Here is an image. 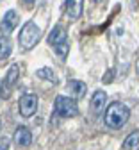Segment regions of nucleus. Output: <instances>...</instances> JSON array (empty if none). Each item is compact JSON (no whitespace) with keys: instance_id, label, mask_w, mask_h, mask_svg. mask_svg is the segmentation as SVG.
<instances>
[{"instance_id":"obj_3","label":"nucleus","mask_w":139,"mask_h":150,"mask_svg":"<svg viewBox=\"0 0 139 150\" xmlns=\"http://www.w3.org/2000/svg\"><path fill=\"white\" fill-rule=\"evenodd\" d=\"M48 45L54 47L55 54L59 55L61 59H66L68 55V40H66V32L63 27H54L52 32L48 34Z\"/></svg>"},{"instance_id":"obj_9","label":"nucleus","mask_w":139,"mask_h":150,"mask_svg":"<svg viewBox=\"0 0 139 150\" xmlns=\"http://www.w3.org/2000/svg\"><path fill=\"white\" fill-rule=\"evenodd\" d=\"M105 102H107V95L102 91V89H98V91H95V95L91 97V111L95 112V115H100V112L104 111V107H105Z\"/></svg>"},{"instance_id":"obj_10","label":"nucleus","mask_w":139,"mask_h":150,"mask_svg":"<svg viewBox=\"0 0 139 150\" xmlns=\"http://www.w3.org/2000/svg\"><path fill=\"white\" fill-rule=\"evenodd\" d=\"M66 13L70 18H73V20H77V18H80L82 14V9H84V0H66Z\"/></svg>"},{"instance_id":"obj_7","label":"nucleus","mask_w":139,"mask_h":150,"mask_svg":"<svg viewBox=\"0 0 139 150\" xmlns=\"http://www.w3.org/2000/svg\"><path fill=\"white\" fill-rule=\"evenodd\" d=\"M16 25H18V13L14 11V9H9L7 13H6V16H4V20H2V25H0V29H2V32H13L14 29H16Z\"/></svg>"},{"instance_id":"obj_16","label":"nucleus","mask_w":139,"mask_h":150,"mask_svg":"<svg viewBox=\"0 0 139 150\" xmlns=\"http://www.w3.org/2000/svg\"><path fill=\"white\" fill-rule=\"evenodd\" d=\"M112 75H114L112 71H107V73H105V77H104V82H105V84H109V82H112V81H111V79H112Z\"/></svg>"},{"instance_id":"obj_13","label":"nucleus","mask_w":139,"mask_h":150,"mask_svg":"<svg viewBox=\"0 0 139 150\" xmlns=\"http://www.w3.org/2000/svg\"><path fill=\"white\" fill-rule=\"evenodd\" d=\"M139 146V132L134 130V132L128 134V138L123 141V148H130V150H137Z\"/></svg>"},{"instance_id":"obj_14","label":"nucleus","mask_w":139,"mask_h":150,"mask_svg":"<svg viewBox=\"0 0 139 150\" xmlns=\"http://www.w3.org/2000/svg\"><path fill=\"white\" fill-rule=\"evenodd\" d=\"M37 77L39 79H45V81H50V82H55V73L52 71V68H41L37 70Z\"/></svg>"},{"instance_id":"obj_6","label":"nucleus","mask_w":139,"mask_h":150,"mask_svg":"<svg viewBox=\"0 0 139 150\" xmlns=\"http://www.w3.org/2000/svg\"><path fill=\"white\" fill-rule=\"evenodd\" d=\"M18 107H20V115L23 118H30L34 112L37 111V97L29 93V95H23L18 100Z\"/></svg>"},{"instance_id":"obj_18","label":"nucleus","mask_w":139,"mask_h":150,"mask_svg":"<svg viewBox=\"0 0 139 150\" xmlns=\"http://www.w3.org/2000/svg\"><path fill=\"white\" fill-rule=\"evenodd\" d=\"M93 2H98V4H100V2H104V0H93Z\"/></svg>"},{"instance_id":"obj_1","label":"nucleus","mask_w":139,"mask_h":150,"mask_svg":"<svg viewBox=\"0 0 139 150\" xmlns=\"http://www.w3.org/2000/svg\"><path fill=\"white\" fill-rule=\"evenodd\" d=\"M130 118V109L123 102H112L105 109V125L112 130H120Z\"/></svg>"},{"instance_id":"obj_19","label":"nucleus","mask_w":139,"mask_h":150,"mask_svg":"<svg viewBox=\"0 0 139 150\" xmlns=\"http://www.w3.org/2000/svg\"><path fill=\"white\" fill-rule=\"evenodd\" d=\"M0 130H2V122H0Z\"/></svg>"},{"instance_id":"obj_4","label":"nucleus","mask_w":139,"mask_h":150,"mask_svg":"<svg viewBox=\"0 0 139 150\" xmlns=\"http://www.w3.org/2000/svg\"><path fill=\"white\" fill-rule=\"evenodd\" d=\"M54 109H55V115L63 116V118H73V116L78 115L77 100H73V98H70V97H64V95H59V97L55 98Z\"/></svg>"},{"instance_id":"obj_15","label":"nucleus","mask_w":139,"mask_h":150,"mask_svg":"<svg viewBox=\"0 0 139 150\" xmlns=\"http://www.w3.org/2000/svg\"><path fill=\"white\" fill-rule=\"evenodd\" d=\"M9 148V138H0V150Z\"/></svg>"},{"instance_id":"obj_11","label":"nucleus","mask_w":139,"mask_h":150,"mask_svg":"<svg viewBox=\"0 0 139 150\" xmlns=\"http://www.w3.org/2000/svg\"><path fill=\"white\" fill-rule=\"evenodd\" d=\"M66 91L70 93V95L77 97V98H82L86 95V91H87V86L82 81H70L66 84Z\"/></svg>"},{"instance_id":"obj_8","label":"nucleus","mask_w":139,"mask_h":150,"mask_svg":"<svg viewBox=\"0 0 139 150\" xmlns=\"http://www.w3.org/2000/svg\"><path fill=\"white\" fill-rule=\"evenodd\" d=\"M14 143L18 146H29L32 143V132L27 129V127H18L14 130Z\"/></svg>"},{"instance_id":"obj_12","label":"nucleus","mask_w":139,"mask_h":150,"mask_svg":"<svg viewBox=\"0 0 139 150\" xmlns=\"http://www.w3.org/2000/svg\"><path fill=\"white\" fill-rule=\"evenodd\" d=\"M13 52V45H11V40L6 36H0V59H6L9 57Z\"/></svg>"},{"instance_id":"obj_2","label":"nucleus","mask_w":139,"mask_h":150,"mask_svg":"<svg viewBox=\"0 0 139 150\" xmlns=\"http://www.w3.org/2000/svg\"><path fill=\"white\" fill-rule=\"evenodd\" d=\"M39 38H41V30H39V27L34 22H27L23 25V29L20 30L18 41H20V47H22L23 50H32L37 45Z\"/></svg>"},{"instance_id":"obj_5","label":"nucleus","mask_w":139,"mask_h":150,"mask_svg":"<svg viewBox=\"0 0 139 150\" xmlns=\"http://www.w3.org/2000/svg\"><path fill=\"white\" fill-rule=\"evenodd\" d=\"M18 75H20V66L14 63V64L9 66V70H7V73H6V77H4L2 89H0V95H2V98H9L11 89H13V86H14L16 81H18Z\"/></svg>"},{"instance_id":"obj_17","label":"nucleus","mask_w":139,"mask_h":150,"mask_svg":"<svg viewBox=\"0 0 139 150\" xmlns=\"http://www.w3.org/2000/svg\"><path fill=\"white\" fill-rule=\"evenodd\" d=\"M23 2H25V4H29V6H30V4H34V0H23Z\"/></svg>"}]
</instances>
